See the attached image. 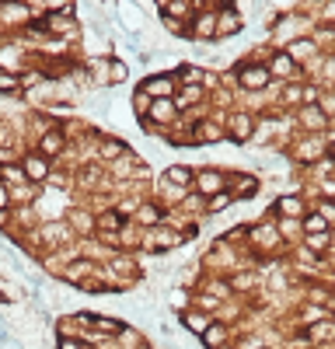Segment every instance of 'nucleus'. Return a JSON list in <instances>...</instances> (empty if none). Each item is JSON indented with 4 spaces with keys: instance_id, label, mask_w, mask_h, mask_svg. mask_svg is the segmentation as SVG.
<instances>
[{
    "instance_id": "nucleus-8",
    "label": "nucleus",
    "mask_w": 335,
    "mask_h": 349,
    "mask_svg": "<svg viewBox=\"0 0 335 349\" xmlns=\"http://www.w3.org/2000/svg\"><path fill=\"white\" fill-rule=\"evenodd\" d=\"M199 339H203V346H206V349H223V342H227V328L213 321V325H210Z\"/></svg>"
},
{
    "instance_id": "nucleus-21",
    "label": "nucleus",
    "mask_w": 335,
    "mask_h": 349,
    "mask_svg": "<svg viewBox=\"0 0 335 349\" xmlns=\"http://www.w3.org/2000/svg\"><path fill=\"white\" fill-rule=\"evenodd\" d=\"M301 119H304L307 126H325V115H321V112H314V105H311V108H304Z\"/></svg>"
},
{
    "instance_id": "nucleus-28",
    "label": "nucleus",
    "mask_w": 335,
    "mask_h": 349,
    "mask_svg": "<svg viewBox=\"0 0 335 349\" xmlns=\"http://www.w3.org/2000/svg\"><path fill=\"white\" fill-rule=\"evenodd\" d=\"M7 203H11V192H7V185H0V210H7Z\"/></svg>"
},
{
    "instance_id": "nucleus-19",
    "label": "nucleus",
    "mask_w": 335,
    "mask_h": 349,
    "mask_svg": "<svg viewBox=\"0 0 335 349\" xmlns=\"http://www.w3.org/2000/svg\"><path fill=\"white\" fill-rule=\"evenodd\" d=\"M126 63L122 60H108V77H116V81H126Z\"/></svg>"
},
{
    "instance_id": "nucleus-16",
    "label": "nucleus",
    "mask_w": 335,
    "mask_h": 349,
    "mask_svg": "<svg viewBox=\"0 0 335 349\" xmlns=\"http://www.w3.org/2000/svg\"><path fill=\"white\" fill-rule=\"evenodd\" d=\"M273 70H276V73H293V60H290L286 53H276V60H273Z\"/></svg>"
},
{
    "instance_id": "nucleus-10",
    "label": "nucleus",
    "mask_w": 335,
    "mask_h": 349,
    "mask_svg": "<svg viewBox=\"0 0 335 349\" xmlns=\"http://www.w3.org/2000/svg\"><path fill=\"white\" fill-rule=\"evenodd\" d=\"M276 210L286 213V217H301V213H304V203L297 199V196H283V199L276 203Z\"/></svg>"
},
{
    "instance_id": "nucleus-6",
    "label": "nucleus",
    "mask_w": 335,
    "mask_h": 349,
    "mask_svg": "<svg viewBox=\"0 0 335 349\" xmlns=\"http://www.w3.org/2000/svg\"><path fill=\"white\" fill-rule=\"evenodd\" d=\"M175 112H178L175 101H171V98H161V101L151 105V112H147V115H151V123H171V119H175Z\"/></svg>"
},
{
    "instance_id": "nucleus-26",
    "label": "nucleus",
    "mask_w": 335,
    "mask_h": 349,
    "mask_svg": "<svg viewBox=\"0 0 335 349\" xmlns=\"http://www.w3.org/2000/svg\"><path fill=\"white\" fill-rule=\"evenodd\" d=\"M88 273H91V265L84 262V265H73V269H70L66 276H70V280H81V276H88Z\"/></svg>"
},
{
    "instance_id": "nucleus-14",
    "label": "nucleus",
    "mask_w": 335,
    "mask_h": 349,
    "mask_svg": "<svg viewBox=\"0 0 335 349\" xmlns=\"http://www.w3.org/2000/svg\"><path fill=\"white\" fill-rule=\"evenodd\" d=\"M182 321H185V328H192V332H196V335H203V332H206V328H210V325H213V321H210V318H206V315H185V318H182Z\"/></svg>"
},
{
    "instance_id": "nucleus-11",
    "label": "nucleus",
    "mask_w": 335,
    "mask_h": 349,
    "mask_svg": "<svg viewBox=\"0 0 335 349\" xmlns=\"http://www.w3.org/2000/svg\"><path fill=\"white\" fill-rule=\"evenodd\" d=\"M304 230H307L311 238H314V234H325V230H328V217H325V213H311V217L304 220Z\"/></svg>"
},
{
    "instance_id": "nucleus-7",
    "label": "nucleus",
    "mask_w": 335,
    "mask_h": 349,
    "mask_svg": "<svg viewBox=\"0 0 335 349\" xmlns=\"http://www.w3.org/2000/svg\"><path fill=\"white\" fill-rule=\"evenodd\" d=\"M286 56L293 60V66H297V63H304V60H311V56H314V42H311V38H297V42H290Z\"/></svg>"
},
{
    "instance_id": "nucleus-36",
    "label": "nucleus",
    "mask_w": 335,
    "mask_h": 349,
    "mask_svg": "<svg viewBox=\"0 0 335 349\" xmlns=\"http://www.w3.org/2000/svg\"><path fill=\"white\" fill-rule=\"evenodd\" d=\"M328 77H335V60H328Z\"/></svg>"
},
{
    "instance_id": "nucleus-23",
    "label": "nucleus",
    "mask_w": 335,
    "mask_h": 349,
    "mask_svg": "<svg viewBox=\"0 0 335 349\" xmlns=\"http://www.w3.org/2000/svg\"><path fill=\"white\" fill-rule=\"evenodd\" d=\"M157 217H161V213H157L154 206H140V213H136V220H143V223H157Z\"/></svg>"
},
{
    "instance_id": "nucleus-13",
    "label": "nucleus",
    "mask_w": 335,
    "mask_h": 349,
    "mask_svg": "<svg viewBox=\"0 0 335 349\" xmlns=\"http://www.w3.org/2000/svg\"><path fill=\"white\" fill-rule=\"evenodd\" d=\"M255 192H258V182L255 178H238V189H234L238 199H255Z\"/></svg>"
},
{
    "instance_id": "nucleus-30",
    "label": "nucleus",
    "mask_w": 335,
    "mask_h": 349,
    "mask_svg": "<svg viewBox=\"0 0 335 349\" xmlns=\"http://www.w3.org/2000/svg\"><path fill=\"white\" fill-rule=\"evenodd\" d=\"M171 300H175V307L182 311V307H185V290H175V293H171Z\"/></svg>"
},
{
    "instance_id": "nucleus-17",
    "label": "nucleus",
    "mask_w": 335,
    "mask_h": 349,
    "mask_svg": "<svg viewBox=\"0 0 335 349\" xmlns=\"http://www.w3.org/2000/svg\"><path fill=\"white\" fill-rule=\"evenodd\" d=\"M332 332H335V325H332V321H321V325H314V328H311V339H314V342H321V339H332Z\"/></svg>"
},
{
    "instance_id": "nucleus-20",
    "label": "nucleus",
    "mask_w": 335,
    "mask_h": 349,
    "mask_svg": "<svg viewBox=\"0 0 335 349\" xmlns=\"http://www.w3.org/2000/svg\"><path fill=\"white\" fill-rule=\"evenodd\" d=\"M248 126H251V119H248V115H234V140H244Z\"/></svg>"
},
{
    "instance_id": "nucleus-15",
    "label": "nucleus",
    "mask_w": 335,
    "mask_h": 349,
    "mask_svg": "<svg viewBox=\"0 0 335 349\" xmlns=\"http://www.w3.org/2000/svg\"><path fill=\"white\" fill-rule=\"evenodd\" d=\"M196 35H199V38H213V35H216V18H210V14H206V18H199Z\"/></svg>"
},
{
    "instance_id": "nucleus-4",
    "label": "nucleus",
    "mask_w": 335,
    "mask_h": 349,
    "mask_svg": "<svg viewBox=\"0 0 335 349\" xmlns=\"http://www.w3.org/2000/svg\"><path fill=\"white\" fill-rule=\"evenodd\" d=\"M196 189L203 192V196H216V192L223 189V175H220V171H213V168H206V171H199V175H196Z\"/></svg>"
},
{
    "instance_id": "nucleus-2",
    "label": "nucleus",
    "mask_w": 335,
    "mask_h": 349,
    "mask_svg": "<svg viewBox=\"0 0 335 349\" xmlns=\"http://www.w3.org/2000/svg\"><path fill=\"white\" fill-rule=\"evenodd\" d=\"M175 84H178L175 77L161 73V77H151V81H143V95H147V98H154V101H161V98H171Z\"/></svg>"
},
{
    "instance_id": "nucleus-22",
    "label": "nucleus",
    "mask_w": 335,
    "mask_h": 349,
    "mask_svg": "<svg viewBox=\"0 0 335 349\" xmlns=\"http://www.w3.org/2000/svg\"><path fill=\"white\" fill-rule=\"evenodd\" d=\"M122 150H126V147H122L119 140H105V143H101V154H105V158H116V154H122Z\"/></svg>"
},
{
    "instance_id": "nucleus-12",
    "label": "nucleus",
    "mask_w": 335,
    "mask_h": 349,
    "mask_svg": "<svg viewBox=\"0 0 335 349\" xmlns=\"http://www.w3.org/2000/svg\"><path fill=\"white\" fill-rule=\"evenodd\" d=\"M60 150H63V133H60V129L46 133V136H42V154H60Z\"/></svg>"
},
{
    "instance_id": "nucleus-31",
    "label": "nucleus",
    "mask_w": 335,
    "mask_h": 349,
    "mask_svg": "<svg viewBox=\"0 0 335 349\" xmlns=\"http://www.w3.org/2000/svg\"><path fill=\"white\" fill-rule=\"evenodd\" d=\"M203 133H206L203 140H220V129L216 126H203Z\"/></svg>"
},
{
    "instance_id": "nucleus-32",
    "label": "nucleus",
    "mask_w": 335,
    "mask_h": 349,
    "mask_svg": "<svg viewBox=\"0 0 335 349\" xmlns=\"http://www.w3.org/2000/svg\"><path fill=\"white\" fill-rule=\"evenodd\" d=\"M60 349H84V346L73 342V339H60Z\"/></svg>"
},
{
    "instance_id": "nucleus-29",
    "label": "nucleus",
    "mask_w": 335,
    "mask_h": 349,
    "mask_svg": "<svg viewBox=\"0 0 335 349\" xmlns=\"http://www.w3.org/2000/svg\"><path fill=\"white\" fill-rule=\"evenodd\" d=\"M73 220H77V227H84V230H91V217H84V213H73Z\"/></svg>"
},
{
    "instance_id": "nucleus-3",
    "label": "nucleus",
    "mask_w": 335,
    "mask_h": 349,
    "mask_svg": "<svg viewBox=\"0 0 335 349\" xmlns=\"http://www.w3.org/2000/svg\"><path fill=\"white\" fill-rule=\"evenodd\" d=\"M241 25H244V21L238 18L234 4H223V11H220V18H216V35H238Z\"/></svg>"
},
{
    "instance_id": "nucleus-5",
    "label": "nucleus",
    "mask_w": 335,
    "mask_h": 349,
    "mask_svg": "<svg viewBox=\"0 0 335 349\" xmlns=\"http://www.w3.org/2000/svg\"><path fill=\"white\" fill-rule=\"evenodd\" d=\"M21 171H25V178L42 182V178L49 175V164H46V158H42V154H28V158L21 161Z\"/></svg>"
},
{
    "instance_id": "nucleus-33",
    "label": "nucleus",
    "mask_w": 335,
    "mask_h": 349,
    "mask_svg": "<svg viewBox=\"0 0 335 349\" xmlns=\"http://www.w3.org/2000/svg\"><path fill=\"white\" fill-rule=\"evenodd\" d=\"M241 349H258V339H255V335H248V339H241Z\"/></svg>"
},
{
    "instance_id": "nucleus-27",
    "label": "nucleus",
    "mask_w": 335,
    "mask_h": 349,
    "mask_svg": "<svg viewBox=\"0 0 335 349\" xmlns=\"http://www.w3.org/2000/svg\"><path fill=\"white\" fill-rule=\"evenodd\" d=\"M199 307H203V311H216L220 300H216V297H203V300H199Z\"/></svg>"
},
{
    "instance_id": "nucleus-1",
    "label": "nucleus",
    "mask_w": 335,
    "mask_h": 349,
    "mask_svg": "<svg viewBox=\"0 0 335 349\" xmlns=\"http://www.w3.org/2000/svg\"><path fill=\"white\" fill-rule=\"evenodd\" d=\"M238 77H241V88H248V91H262L266 84H269V66H251V63H244L241 70H238Z\"/></svg>"
},
{
    "instance_id": "nucleus-24",
    "label": "nucleus",
    "mask_w": 335,
    "mask_h": 349,
    "mask_svg": "<svg viewBox=\"0 0 335 349\" xmlns=\"http://www.w3.org/2000/svg\"><path fill=\"white\" fill-rule=\"evenodd\" d=\"M14 88H18V77H11V73L0 70V91H14Z\"/></svg>"
},
{
    "instance_id": "nucleus-18",
    "label": "nucleus",
    "mask_w": 335,
    "mask_h": 349,
    "mask_svg": "<svg viewBox=\"0 0 335 349\" xmlns=\"http://www.w3.org/2000/svg\"><path fill=\"white\" fill-rule=\"evenodd\" d=\"M231 199H234L231 192H216V196L210 199V210H213V213H216V210H227V206H231Z\"/></svg>"
},
{
    "instance_id": "nucleus-34",
    "label": "nucleus",
    "mask_w": 335,
    "mask_h": 349,
    "mask_svg": "<svg viewBox=\"0 0 335 349\" xmlns=\"http://www.w3.org/2000/svg\"><path fill=\"white\" fill-rule=\"evenodd\" d=\"M325 192H328V196H335V182H325Z\"/></svg>"
},
{
    "instance_id": "nucleus-9",
    "label": "nucleus",
    "mask_w": 335,
    "mask_h": 349,
    "mask_svg": "<svg viewBox=\"0 0 335 349\" xmlns=\"http://www.w3.org/2000/svg\"><path fill=\"white\" fill-rule=\"evenodd\" d=\"M164 182H175V185H189V182H192V171H189V168H182V164H171V168L164 171Z\"/></svg>"
},
{
    "instance_id": "nucleus-25",
    "label": "nucleus",
    "mask_w": 335,
    "mask_h": 349,
    "mask_svg": "<svg viewBox=\"0 0 335 349\" xmlns=\"http://www.w3.org/2000/svg\"><path fill=\"white\" fill-rule=\"evenodd\" d=\"M119 223H122V217H119V213H105V217H101V227H112V230H119Z\"/></svg>"
},
{
    "instance_id": "nucleus-35",
    "label": "nucleus",
    "mask_w": 335,
    "mask_h": 349,
    "mask_svg": "<svg viewBox=\"0 0 335 349\" xmlns=\"http://www.w3.org/2000/svg\"><path fill=\"white\" fill-rule=\"evenodd\" d=\"M325 18H335V4H328V7H325Z\"/></svg>"
}]
</instances>
